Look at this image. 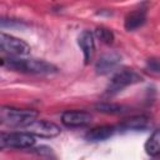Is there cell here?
<instances>
[{
    "instance_id": "obj_1",
    "label": "cell",
    "mask_w": 160,
    "mask_h": 160,
    "mask_svg": "<svg viewBox=\"0 0 160 160\" xmlns=\"http://www.w3.org/2000/svg\"><path fill=\"white\" fill-rule=\"evenodd\" d=\"M38 111L32 109H18L12 106H0V122L10 128H25L38 118Z\"/></svg>"
},
{
    "instance_id": "obj_2",
    "label": "cell",
    "mask_w": 160,
    "mask_h": 160,
    "mask_svg": "<svg viewBox=\"0 0 160 160\" xmlns=\"http://www.w3.org/2000/svg\"><path fill=\"white\" fill-rule=\"evenodd\" d=\"M4 62L21 72H28V74H50L55 72L58 68L45 60H39V59H16V58H8L4 59Z\"/></svg>"
},
{
    "instance_id": "obj_3",
    "label": "cell",
    "mask_w": 160,
    "mask_h": 160,
    "mask_svg": "<svg viewBox=\"0 0 160 160\" xmlns=\"http://www.w3.org/2000/svg\"><path fill=\"white\" fill-rule=\"evenodd\" d=\"M141 79H142L141 75L138 74L135 70L124 68V69H121L114 74V76L111 78L110 82L106 86L105 94L106 95H115V94L120 92L122 89H125L126 86L141 81Z\"/></svg>"
},
{
    "instance_id": "obj_4",
    "label": "cell",
    "mask_w": 160,
    "mask_h": 160,
    "mask_svg": "<svg viewBox=\"0 0 160 160\" xmlns=\"http://www.w3.org/2000/svg\"><path fill=\"white\" fill-rule=\"evenodd\" d=\"M0 51L15 56H25L30 52V46L22 39L0 31Z\"/></svg>"
},
{
    "instance_id": "obj_5",
    "label": "cell",
    "mask_w": 160,
    "mask_h": 160,
    "mask_svg": "<svg viewBox=\"0 0 160 160\" xmlns=\"http://www.w3.org/2000/svg\"><path fill=\"white\" fill-rule=\"evenodd\" d=\"M24 131L28 134H31L32 136H40V138H54L58 136L61 131L60 126L56 125L52 121L48 120H38L35 119L29 125L24 128Z\"/></svg>"
},
{
    "instance_id": "obj_6",
    "label": "cell",
    "mask_w": 160,
    "mask_h": 160,
    "mask_svg": "<svg viewBox=\"0 0 160 160\" xmlns=\"http://www.w3.org/2000/svg\"><path fill=\"white\" fill-rule=\"evenodd\" d=\"M92 115L85 110H66L61 114V122L68 128H82L91 122Z\"/></svg>"
},
{
    "instance_id": "obj_7",
    "label": "cell",
    "mask_w": 160,
    "mask_h": 160,
    "mask_svg": "<svg viewBox=\"0 0 160 160\" xmlns=\"http://www.w3.org/2000/svg\"><path fill=\"white\" fill-rule=\"evenodd\" d=\"M120 60H121V56L116 51H109V52L102 54L98 59V61L95 64V71H96V74L105 75V74L111 72L119 65Z\"/></svg>"
},
{
    "instance_id": "obj_8",
    "label": "cell",
    "mask_w": 160,
    "mask_h": 160,
    "mask_svg": "<svg viewBox=\"0 0 160 160\" xmlns=\"http://www.w3.org/2000/svg\"><path fill=\"white\" fill-rule=\"evenodd\" d=\"M35 145V138L25 131L8 132V148L11 149H30Z\"/></svg>"
},
{
    "instance_id": "obj_9",
    "label": "cell",
    "mask_w": 160,
    "mask_h": 160,
    "mask_svg": "<svg viewBox=\"0 0 160 160\" xmlns=\"http://www.w3.org/2000/svg\"><path fill=\"white\" fill-rule=\"evenodd\" d=\"M78 44L80 49L82 50L84 54V60L85 64H89L92 60V56L95 54V40H94V34L90 30H84L79 38H78Z\"/></svg>"
},
{
    "instance_id": "obj_10",
    "label": "cell",
    "mask_w": 160,
    "mask_h": 160,
    "mask_svg": "<svg viewBox=\"0 0 160 160\" xmlns=\"http://www.w3.org/2000/svg\"><path fill=\"white\" fill-rule=\"evenodd\" d=\"M116 132V128L112 125H100L90 129L85 134V139L89 141H102L111 138Z\"/></svg>"
},
{
    "instance_id": "obj_11",
    "label": "cell",
    "mask_w": 160,
    "mask_h": 160,
    "mask_svg": "<svg viewBox=\"0 0 160 160\" xmlns=\"http://www.w3.org/2000/svg\"><path fill=\"white\" fill-rule=\"evenodd\" d=\"M146 21V10L145 9H136L131 12H129L125 18L124 26L126 30L132 31L142 26Z\"/></svg>"
},
{
    "instance_id": "obj_12",
    "label": "cell",
    "mask_w": 160,
    "mask_h": 160,
    "mask_svg": "<svg viewBox=\"0 0 160 160\" xmlns=\"http://www.w3.org/2000/svg\"><path fill=\"white\" fill-rule=\"evenodd\" d=\"M148 122H149L148 116H145V115H136V116H131V118L124 120L122 122H120L118 129L121 130V131L141 130V129L146 128Z\"/></svg>"
},
{
    "instance_id": "obj_13",
    "label": "cell",
    "mask_w": 160,
    "mask_h": 160,
    "mask_svg": "<svg viewBox=\"0 0 160 160\" xmlns=\"http://www.w3.org/2000/svg\"><path fill=\"white\" fill-rule=\"evenodd\" d=\"M145 151L150 156H158L160 152V132L158 129L150 135L148 141L145 142Z\"/></svg>"
},
{
    "instance_id": "obj_14",
    "label": "cell",
    "mask_w": 160,
    "mask_h": 160,
    "mask_svg": "<svg viewBox=\"0 0 160 160\" xmlns=\"http://www.w3.org/2000/svg\"><path fill=\"white\" fill-rule=\"evenodd\" d=\"M95 109L104 114H122L126 111V106L112 102H99L95 105Z\"/></svg>"
},
{
    "instance_id": "obj_15",
    "label": "cell",
    "mask_w": 160,
    "mask_h": 160,
    "mask_svg": "<svg viewBox=\"0 0 160 160\" xmlns=\"http://www.w3.org/2000/svg\"><path fill=\"white\" fill-rule=\"evenodd\" d=\"M95 35L102 41L104 44H111L114 41V32L108 28H98L95 30Z\"/></svg>"
},
{
    "instance_id": "obj_16",
    "label": "cell",
    "mask_w": 160,
    "mask_h": 160,
    "mask_svg": "<svg viewBox=\"0 0 160 160\" xmlns=\"http://www.w3.org/2000/svg\"><path fill=\"white\" fill-rule=\"evenodd\" d=\"M148 69H150L154 72H159L160 66H159V61L158 59H149L148 60Z\"/></svg>"
},
{
    "instance_id": "obj_17",
    "label": "cell",
    "mask_w": 160,
    "mask_h": 160,
    "mask_svg": "<svg viewBox=\"0 0 160 160\" xmlns=\"http://www.w3.org/2000/svg\"><path fill=\"white\" fill-rule=\"evenodd\" d=\"M8 148V132L0 131V150Z\"/></svg>"
}]
</instances>
